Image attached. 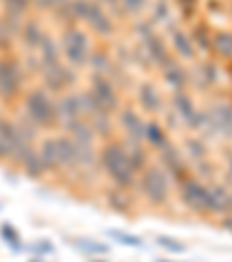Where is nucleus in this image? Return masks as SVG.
I'll return each mask as SVG.
<instances>
[{
    "label": "nucleus",
    "instance_id": "obj_1",
    "mask_svg": "<svg viewBox=\"0 0 232 262\" xmlns=\"http://www.w3.org/2000/svg\"><path fill=\"white\" fill-rule=\"evenodd\" d=\"M26 109H28L30 119H33L35 123H42V125L51 123L56 116L54 104L49 102V98H47L42 91H33V93L26 98Z\"/></svg>",
    "mask_w": 232,
    "mask_h": 262
},
{
    "label": "nucleus",
    "instance_id": "obj_2",
    "mask_svg": "<svg viewBox=\"0 0 232 262\" xmlns=\"http://www.w3.org/2000/svg\"><path fill=\"white\" fill-rule=\"evenodd\" d=\"M19 70H16L14 63L10 60H0V98H14L16 91H19Z\"/></svg>",
    "mask_w": 232,
    "mask_h": 262
},
{
    "label": "nucleus",
    "instance_id": "obj_3",
    "mask_svg": "<svg viewBox=\"0 0 232 262\" xmlns=\"http://www.w3.org/2000/svg\"><path fill=\"white\" fill-rule=\"evenodd\" d=\"M65 51H68V58L72 63H81L84 60V42H81L79 35H68L65 37Z\"/></svg>",
    "mask_w": 232,
    "mask_h": 262
},
{
    "label": "nucleus",
    "instance_id": "obj_4",
    "mask_svg": "<svg viewBox=\"0 0 232 262\" xmlns=\"http://www.w3.org/2000/svg\"><path fill=\"white\" fill-rule=\"evenodd\" d=\"M40 158L45 163V169H54L56 163H58V148H56V142H45L42 144V151H40Z\"/></svg>",
    "mask_w": 232,
    "mask_h": 262
},
{
    "label": "nucleus",
    "instance_id": "obj_5",
    "mask_svg": "<svg viewBox=\"0 0 232 262\" xmlns=\"http://www.w3.org/2000/svg\"><path fill=\"white\" fill-rule=\"evenodd\" d=\"M56 148H58V163H72L74 160V146L68 139H56Z\"/></svg>",
    "mask_w": 232,
    "mask_h": 262
},
{
    "label": "nucleus",
    "instance_id": "obj_6",
    "mask_svg": "<svg viewBox=\"0 0 232 262\" xmlns=\"http://www.w3.org/2000/svg\"><path fill=\"white\" fill-rule=\"evenodd\" d=\"M0 234H3V239H5L7 246H12L14 251L21 248V244H19L21 239H19V234H16V230L12 228V225H3V228H0Z\"/></svg>",
    "mask_w": 232,
    "mask_h": 262
},
{
    "label": "nucleus",
    "instance_id": "obj_7",
    "mask_svg": "<svg viewBox=\"0 0 232 262\" xmlns=\"http://www.w3.org/2000/svg\"><path fill=\"white\" fill-rule=\"evenodd\" d=\"M109 237L119 239V242L125 244V246H142V239L135 237V234H128V232H116V230H112V232H109Z\"/></svg>",
    "mask_w": 232,
    "mask_h": 262
},
{
    "label": "nucleus",
    "instance_id": "obj_8",
    "mask_svg": "<svg viewBox=\"0 0 232 262\" xmlns=\"http://www.w3.org/2000/svg\"><path fill=\"white\" fill-rule=\"evenodd\" d=\"M24 40H26V45H40V42H42V35H40V30H37V26H35V24H28Z\"/></svg>",
    "mask_w": 232,
    "mask_h": 262
},
{
    "label": "nucleus",
    "instance_id": "obj_9",
    "mask_svg": "<svg viewBox=\"0 0 232 262\" xmlns=\"http://www.w3.org/2000/svg\"><path fill=\"white\" fill-rule=\"evenodd\" d=\"M158 244H160V246H165L167 251H183L181 244H174V239H167V237H160Z\"/></svg>",
    "mask_w": 232,
    "mask_h": 262
},
{
    "label": "nucleus",
    "instance_id": "obj_10",
    "mask_svg": "<svg viewBox=\"0 0 232 262\" xmlns=\"http://www.w3.org/2000/svg\"><path fill=\"white\" fill-rule=\"evenodd\" d=\"M33 251H40V253H51L54 248H51V244H37V246H33Z\"/></svg>",
    "mask_w": 232,
    "mask_h": 262
}]
</instances>
